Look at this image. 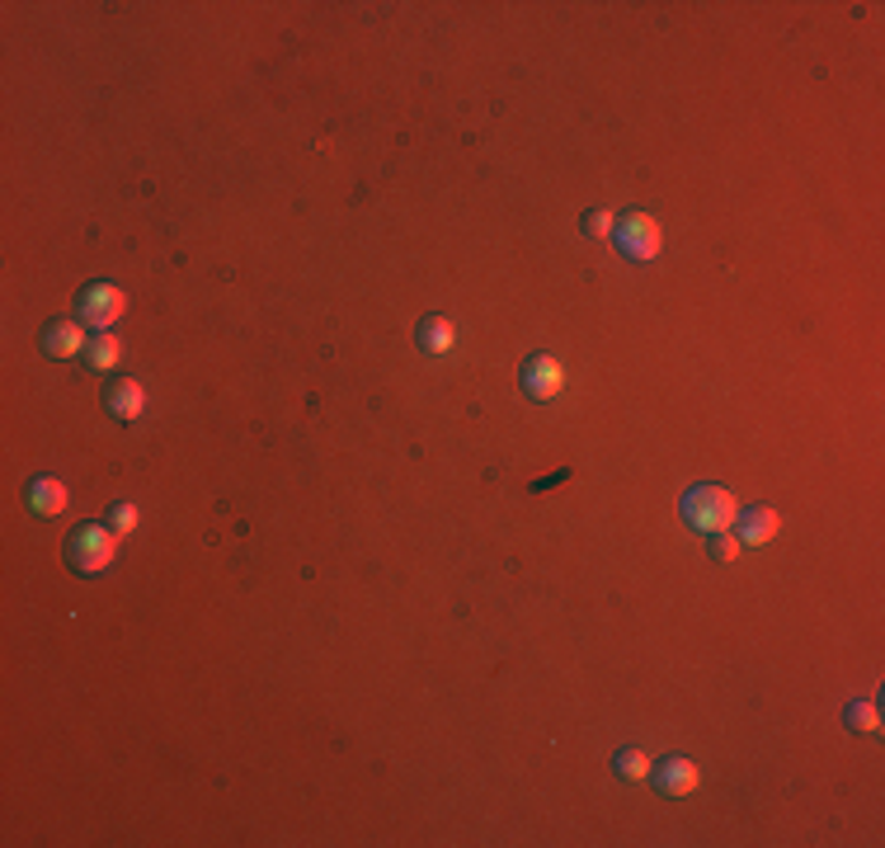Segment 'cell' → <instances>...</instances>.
<instances>
[{"mask_svg":"<svg viewBox=\"0 0 885 848\" xmlns=\"http://www.w3.org/2000/svg\"><path fill=\"white\" fill-rule=\"evenodd\" d=\"M844 721H848V731L876 735V731H881V707H876V702H848V707H844Z\"/></svg>","mask_w":885,"mask_h":848,"instance_id":"14","label":"cell"},{"mask_svg":"<svg viewBox=\"0 0 885 848\" xmlns=\"http://www.w3.org/2000/svg\"><path fill=\"white\" fill-rule=\"evenodd\" d=\"M80 359H85V363H90V367H95V373H113V367H119V363H123V339H119V335H113V331H104V335H95V339H90V349H85V353H80Z\"/></svg>","mask_w":885,"mask_h":848,"instance_id":"11","label":"cell"},{"mask_svg":"<svg viewBox=\"0 0 885 848\" xmlns=\"http://www.w3.org/2000/svg\"><path fill=\"white\" fill-rule=\"evenodd\" d=\"M650 783L660 797H693L697 783H702V773H697V763L693 759H664V763H650Z\"/></svg>","mask_w":885,"mask_h":848,"instance_id":"6","label":"cell"},{"mask_svg":"<svg viewBox=\"0 0 885 848\" xmlns=\"http://www.w3.org/2000/svg\"><path fill=\"white\" fill-rule=\"evenodd\" d=\"M90 345H85V321H52L48 331H42V353L48 359H76V353H85Z\"/></svg>","mask_w":885,"mask_h":848,"instance_id":"8","label":"cell"},{"mask_svg":"<svg viewBox=\"0 0 885 848\" xmlns=\"http://www.w3.org/2000/svg\"><path fill=\"white\" fill-rule=\"evenodd\" d=\"M24 504H28V514L52 519L66 509V486L57 476H34V481H24Z\"/></svg>","mask_w":885,"mask_h":848,"instance_id":"9","label":"cell"},{"mask_svg":"<svg viewBox=\"0 0 885 848\" xmlns=\"http://www.w3.org/2000/svg\"><path fill=\"white\" fill-rule=\"evenodd\" d=\"M123 311H127V292L119 283H90V288H80V297H76V321L95 325L99 335L113 331V325L123 321Z\"/></svg>","mask_w":885,"mask_h":848,"instance_id":"4","label":"cell"},{"mask_svg":"<svg viewBox=\"0 0 885 848\" xmlns=\"http://www.w3.org/2000/svg\"><path fill=\"white\" fill-rule=\"evenodd\" d=\"M678 504H683V523H688L693 533H707V537L725 533L739 519V500H735V495L725 490V486H707V481H702V486L683 490Z\"/></svg>","mask_w":885,"mask_h":848,"instance_id":"1","label":"cell"},{"mask_svg":"<svg viewBox=\"0 0 885 848\" xmlns=\"http://www.w3.org/2000/svg\"><path fill=\"white\" fill-rule=\"evenodd\" d=\"M113 557H119V533L109 523H80L76 533L66 537V565L76 575H104Z\"/></svg>","mask_w":885,"mask_h":848,"instance_id":"2","label":"cell"},{"mask_svg":"<svg viewBox=\"0 0 885 848\" xmlns=\"http://www.w3.org/2000/svg\"><path fill=\"white\" fill-rule=\"evenodd\" d=\"M415 339H420V349H424V353H448V349H452V339H457V331H452V321H448V316H424Z\"/></svg>","mask_w":885,"mask_h":848,"instance_id":"12","label":"cell"},{"mask_svg":"<svg viewBox=\"0 0 885 848\" xmlns=\"http://www.w3.org/2000/svg\"><path fill=\"white\" fill-rule=\"evenodd\" d=\"M109 528L119 533V537H127V533L137 528V509H133V504H119V509L109 514Z\"/></svg>","mask_w":885,"mask_h":848,"instance_id":"17","label":"cell"},{"mask_svg":"<svg viewBox=\"0 0 885 848\" xmlns=\"http://www.w3.org/2000/svg\"><path fill=\"white\" fill-rule=\"evenodd\" d=\"M612 769H618V777H626V783H640V777H650V755L646 749H618Z\"/></svg>","mask_w":885,"mask_h":848,"instance_id":"13","label":"cell"},{"mask_svg":"<svg viewBox=\"0 0 885 848\" xmlns=\"http://www.w3.org/2000/svg\"><path fill=\"white\" fill-rule=\"evenodd\" d=\"M104 410L113 420H137L141 410H147V391H141V382L123 377V382H113V387H104Z\"/></svg>","mask_w":885,"mask_h":848,"instance_id":"10","label":"cell"},{"mask_svg":"<svg viewBox=\"0 0 885 848\" xmlns=\"http://www.w3.org/2000/svg\"><path fill=\"white\" fill-rule=\"evenodd\" d=\"M519 387L533 396V401H556V396L565 391V367L556 363V353H527Z\"/></svg>","mask_w":885,"mask_h":848,"instance_id":"5","label":"cell"},{"mask_svg":"<svg viewBox=\"0 0 885 848\" xmlns=\"http://www.w3.org/2000/svg\"><path fill=\"white\" fill-rule=\"evenodd\" d=\"M584 236H612V226H618V222H612V212H603V208H594V212H584Z\"/></svg>","mask_w":885,"mask_h":848,"instance_id":"16","label":"cell"},{"mask_svg":"<svg viewBox=\"0 0 885 848\" xmlns=\"http://www.w3.org/2000/svg\"><path fill=\"white\" fill-rule=\"evenodd\" d=\"M739 547H768L777 537L782 528V519H777V509H768V504H753V509H739Z\"/></svg>","mask_w":885,"mask_h":848,"instance_id":"7","label":"cell"},{"mask_svg":"<svg viewBox=\"0 0 885 848\" xmlns=\"http://www.w3.org/2000/svg\"><path fill=\"white\" fill-rule=\"evenodd\" d=\"M707 547H711V557H716L721 565H731L739 557V537H731V533H711Z\"/></svg>","mask_w":885,"mask_h":848,"instance_id":"15","label":"cell"},{"mask_svg":"<svg viewBox=\"0 0 885 848\" xmlns=\"http://www.w3.org/2000/svg\"><path fill=\"white\" fill-rule=\"evenodd\" d=\"M612 246H618L622 260L646 264L664 250V232H660V222H655L650 212H626V217L612 226Z\"/></svg>","mask_w":885,"mask_h":848,"instance_id":"3","label":"cell"}]
</instances>
